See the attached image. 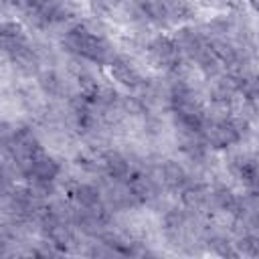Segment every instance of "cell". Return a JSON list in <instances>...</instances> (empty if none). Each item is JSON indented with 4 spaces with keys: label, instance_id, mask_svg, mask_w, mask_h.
<instances>
[{
    "label": "cell",
    "instance_id": "1",
    "mask_svg": "<svg viewBox=\"0 0 259 259\" xmlns=\"http://www.w3.org/2000/svg\"><path fill=\"white\" fill-rule=\"evenodd\" d=\"M150 55L154 57V61L160 67H168V69H178L180 65V47L176 42V38L170 36H156L150 42Z\"/></svg>",
    "mask_w": 259,
    "mask_h": 259
},
{
    "label": "cell",
    "instance_id": "2",
    "mask_svg": "<svg viewBox=\"0 0 259 259\" xmlns=\"http://www.w3.org/2000/svg\"><path fill=\"white\" fill-rule=\"evenodd\" d=\"M61 172V164L51 156L47 154L42 148L36 150L32 156H30V166H28V172L26 176L32 178V180H47V182H53Z\"/></svg>",
    "mask_w": 259,
    "mask_h": 259
},
{
    "label": "cell",
    "instance_id": "3",
    "mask_svg": "<svg viewBox=\"0 0 259 259\" xmlns=\"http://www.w3.org/2000/svg\"><path fill=\"white\" fill-rule=\"evenodd\" d=\"M109 73H111V77H113L117 83H121V85H125V87L136 89V87L142 85L140 73H138L136 67H134L132 63H127L125 59H111V63H109Z\"/></svg>",
    "mask_w": 259,
    "mask_h": 259
},
{
    "label": "cell",
    "instance_id": "4",
    "mask_svg": "<svg viewBox=\"0 0 259 259\" xmlns=\"http://www.w3.org/2000/svg\"><path fill=\"white\" fill-rule=\"evenodd\" d=\"M103 172L113 180H123L130 176V162L119 152L103 154Z\"/></svg>",
    "mask_w": 259,
    "mask_h": 259
},
{
    "label": "cell",
    "instance_id": "5",
    "mask_svg": "<svg viewBox=\"0 0 259 259\" xmlns=\"http://www.w3.org/2000/svg\"><path fill=\"white\" fill-rule=\"evenodd\" d=\"M160 174H162V182L168 184L170 188H178L186 182V170L176 160H166L160 166Z\"/></svg>",
    "mask_w": 259,
    "mask_h": 259
},
{
    "label": "cell",
    "instance_id": "6",
    "mask_svg": "<svg viewBox=\"0 0 259 259\" xmlns=\"http://www.w3.org/2000/svg\"><path fill=\"white\" fill-rule=\"evenodd\" d=\"M69 196L75 198L83 208H93L101 200V194L93 184H73V190L69 192Z\"/></svg>",
    "mask_w": 259,
    "mask_h": 259
},
{
    "label": "cell",
    "instance_id": "7",
    "mask_svg": "<svg viewBox=\"0 0 259 259\" xmlns=\"http://www.w3.org/2000/svg\"><path fill=\"white\" fill-rule=\"evenodd\" d=\"M140 10L152 22H164L170 16V6L164 0H142Z\"/></svg>",
    "mask_w": 259,
    "mask_h": 259
},
{
    "label": "cell",
    "instance_id": "8",
    "mask_svg": "<svg viewBox=\"0 0 259 259\" xmlns=\"http://www.w3.org/2000/svg\"><path fill=\"white\" fill-rule=\"evenodd\" d=\"M212 198H214L217 206H219L221 210H225V212H233V214H237V212L241 210V202H239V198H237V196L233 194V190L227 188V186H219V188L212 192Z\"/></svg>",
    "mask_w": 259,
    "mask_h": 259
},
{
    "label": "cell",
    "instance_id": "9",
    "mask_svg": "<svg viewBox=\"0 0 259 259\" xmlns=\"http://www.w3.org/2000/svg\"><path fill=\"white\" fill-rule=\"evenodd\" d=\"M180 198H182V204H184L186 208L196 210V208H200V206L206 202L208 194H206V188H204V186H200V184H192V186H188V188L182 190Z\"/></svg>",
    "mask_w": 259,
    "mask_h": 259
},
{
    "label": "cell",
    "instance_id": "10",
    "mask_svg": "<svg viewBox=\"0 0 259 259\" xmlns=\"http://www.w3.org/2000/svg\"><path fill=\"white\" fill-rule=\"evenodd\" d=\"M75 164L81 166L87 172H97L103 170V154H99L97 150H83L77 154Z\"/></svg>",
    "mask_w": 259,
    "mask_h": 259
},
{
    "label": "cell",
    "instance_id": "11",
    "mask_svg": "<svg viewBox=\"0 0 259 259\" xmlns=\"http://www.w3.org/2000/svg\"><path fill=\"white\" fill-rule=\"evenodd\" d=\"M38 83H40L42 91L49 93V95H59V93H61V87H63V81L57 77L55 71H45V73L38 77Z\"/></svg>",
    "mask_w": 259,
    "mask_h": 259
},
{
    "label": "cell",
    "instance_id": "12",
    "mask_svg": "<svg viewBox=\"0 0 259 259\" xmlns=\"http://www.w3.org/2000/svg\"><path fill=\"white\" fill-rule=\"evenodd\" d=\"M184 225H186V217L182 210H170L166 214V229L168 231H182Z\"/></svg>",
    "mask_w": 259,
    "mask_h": 259
},
{
    "label": "cell",
    "instance_id": "13",
    "mask_svg": "<svg viewBox=\"0 0 259 259\" xmlns=\"http://www.w3.org/2000/svg\"><path fill=\"white\" fill-rule=\"evenodd\" d=\"M237 245L245 255H259V237H255V235L241 237V241Z\"/></svg>",
    "mask_w": 259,
    "mask_h": 259
},
{
    "label": "cell",
    "instance_id": "14",
    "mask_svg": "<svg viewBox=\"0 0 259 259\" xmlns=\"http://www.w3.org/2000/svg\"><path fill=\"white\" fill-rule=\"evenodd\" d=\"M249 2H251V6H253L257 12H259V0H249Z\"/></svg>",
    "mask_w": 259,
    "mask_h": 259
}]
</instances>
